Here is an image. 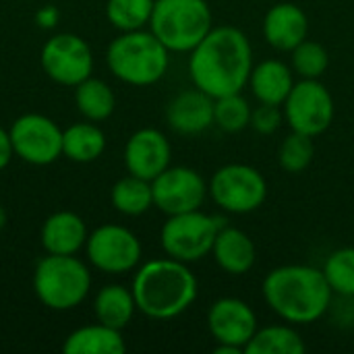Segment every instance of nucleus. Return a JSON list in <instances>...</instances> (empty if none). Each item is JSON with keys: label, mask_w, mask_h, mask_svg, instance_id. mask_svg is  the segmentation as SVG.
I'll return each mask as SVG.
<instances>
[{"label": "nucleus", "mask_w": 354, "mask_h": 354, "mask_svg": "<svg viewBox=\"0 0 354 354\" xmlns=\"http://www.w3.org/2000/svg\"><path fill=\"white\" fill-rule=\"evenodd\" d=\"M110 201L114 209L122 216H143L153 207V191H151V180L139 178L135 174L122 176L110 193Z\"/></svg>", "instance_id": "nucleus-26"}, {"label": "nucleus", "mask_w": 354, "mask_h": 354, "mask_svg": "<svg viewBox=\"0 0 354 354\" xmlns=\"http://www.w3.org/2000/svg\"><path fill=\"white\" fill-rule=\"evenodd\" d=\"M156 0H108L106 19L108 23L122 31H137L149 27Z\"/></svg>", "instance_id": "nucleus-27"}, {"label": "nucleus", "mask_w": 354, "mask_h": 354, "mask_svg": "<svg viewBox=\"0 0 354 354\" xmlns=\"http://www.w3.org/2000/svg\"><path fill=\"white\" fill-rule=\"evenodd\" d=\"M58 19H60V12H58L56 6H44L35 15V21H37V25L41 29H52L58 23Z\"/></svg>", "instance_id": "nucleus-34"}, {"label": "nucleus", "mask_w": 354, "mask_h": 354, "mask_svg": "<svg viewBox=\"0 0 354 354\" xmlns=\"http://www.w3.org/2000/svg\"><path fill=\"white\" fill-rule=\"evenodd\" d=\"M62 351L66 354H122L127 351V344L122 330L97 322L71 332L62 344Z\"/></svg>", "instance_id": "nucleus-21"}, {"label": "nucleus", "mask_w": 354, "mask_h": 354, "mask_svg": "<svg viewBox=\"0 0 354 354\" xmlns=\"http://www.w3.org/2000/svg\"><path fill=\"white\" fill-rule=\"evenodd\" d=\"M305 351L307 344L292 324H274L257 328L245 354H303Z\"/></svg>", "instance_id": "nucleus-24"}, {"label": "nucleus", "mask_w": 354, "mask_h": 354, "mask_svg": "<svg viewBox=\"0 0 354 354\" xmlns=\"http://www.w3.org/2000/svg\"><path fill=\"white\" fill-rule=\"evenodd\" d=\"M122 158L129 174L153 180L170 166L172 145L162 131L145 127L129 137Z\"/></svg>", "instance_id": "nucleus-15"}, {"label": "nucleus", "mask_w": 354, "mask_h": 354, "mask_svg": "<svg viewBox=\"0 0 354 354\" xmlns=\"http://www.w3.org/2000/svg\"><path fill=\"white\" fill-rule=\"evenodd\" d=\"M110 73L133 87H149L164 79L170 66V50L149 31H122L106 50Z\"/></svg>", "instance_id": "nucleus-4"}, {"label": "nucleus", "mask_w": 354, "mask_h": 354, "mask_svg": "<svg viewBox=\"0 0 354 354\" xmlns=\"http://www.w3.org/2000/svg\"><path fill=\"white\" fill-rule=\"evenodd\" d=\"M137 311L151 319H174L183 315L197 299L199 284L189 263L172 257L143 263L131 284Z\"/></svg>", "instance_id": "nucleus-3"}, {"label": "nucleus", "mask_w": 354, "mask_h": 354, "mask_svg": "<svg viewBox=\"0 0 354 354\" xmlns=\"http://www.w3.org/2000/svg\"><path fill=\"white\" fill-rule=\"evenodd\" d=\"M257 328V315L243 299L222 297L207 311V330L216 340V354L245 353Z\"/></svg>", "instance_id": "nucleus-11"}, {"label": "nucleus", "mask_w": 354, "mask_h": 354, "mask_svg": "<svg viewBox=\"0 0 354 354\" xmlns=\"http://www.w3.org/2000/svg\"><path fill=\"white\" fill-rule=\"evenodd\" d=\"M91 288L87 266L75 255L41 257L33 270V290L41 305L52 311H71L79 307Z\"/></svg>", "instance_id": "nucleus-5"}, {"label": "nucleus", "mask_w": 354, "mask_h": 354, "mask_svg": "<svg viewBox=\"0 0 354 354\" xmlns=\"http://www.w3.org/2000/svg\"><path fill=\"white\" fill-rule=\"evenodd\" d=\"M261 33L268 46L278 52L295 50L309 33V19L305 10L295 2H278L274 4L261 25Z\"/></svg>", "instance_id": "nucleus-17"}, {"label": "nucleus", "mask_w": 354, "mask_h": 354, "mask_svg": "<svg viewBox=\"0 0 354 354\" xmlns=\"http://www.w3.org/2000/svg\"><path fill=\"white\" fill-rule=\"evenodd\" d=\"M313 158H315V145H313V137L309 135L292 131L280 143L278 162H280V168L288 174L305 172L311 166Z\"/></svg>", "instance_id": "nucleus-29"}, {"label": "nucleus", "mask_w": 354, "mask_h": 354, "mask_svg": "<svg viewBox=\"0 0 354 354\" xmlns=\"http://www.w3.org/2000/svg\"><path fill=\"white\" fill-rule=\"evenodd\" d=\"M137 311L133 290L122 284H106L100 288L93 301V313L100 324L116 330H124Z\"/></svg>", "instance_id": "nucleus-22"}, {"label": "nucleus", "mask_w": 354, "mask_h": 354, "mask_svg": "<svg viewBox=\"0 0 354 354\" xmlns=\"http://www.w3.org/2000/svg\"><path fill=\"white\" fill-rule=\"evenodd\" d=\"M89 263L110 276H122L137 270L143 247L133 230L120 224H104L89 232L85 243Z\"/></svg>", "instance_id": "nucleus-10"}, {"label": "nucleus", "mask_w": 354, "mask_h": 354, "mask_svg": "<svg viewBox=\"0 0 354 354\" xmlns=\"http://www.w3.org/2000/svg\"><path fill=\"white\" fill-rule=\"evenodd\" d=\"M324 274L334 295L354 297V247H342L330 253L324 263Z\"/></svg>", "instance_id": "nucleus-30"}, {"label": "nucleus", "mask_w": 354, "mask_h": 354, "mask_svg": "<svg viewBox=\"0 0 354 354\" xmlns=\"http://www.w3.org/2000/svg\"><path fill=\"white\" fill-rule=\"evenodd\" d=\"M214 27L207 0H156L149 31L170 50L189 54Z\"/></svg>", "instance_id": "nucleus-6"}, {"label": "nucleus", "mask_w": 354, "mask_h": 354, "mask_svg": "<svg viewBox=\"0 0 354 354\" xmlns=\"http://www.w3.org/2000/svg\"><path fill=\"white\" fill-rule=\"evenodd\" d=\"M75 106L85 120L102 122L112 116L116 108V97L106 81L87 77L75 87Z\"/></svg>", "instance_id": "nucleus-25"}, {"label": "nucleus", "mask_w": 354, "mask_h": 354, "mask_svg": "<svg viewBox=\"0 0 354 354\" xmlns=\"http://www.w3.org/2000/svg\"><path fill=\"white\" fill-rule=\"evenodd\" d=\"M290 66L301 79H322L330 66V54L319 41L303 39L290 50Z\"/></svg>", "instance_id": "nucleus-31"}, {"label": "nucleus", "mask_w": 354, "mask_h": 354, "mask_svg": "<svg viewBox=\"0 0 354 354\" xmlns=\"http://www.w3.org/2000/svg\"><path fill=\"white\" fill-rule=\"evenodd\" d=\"M222 226V218L201 209L168 216L160 230V245L168 257L183 263H195L205 255H212L214 241Z\"/></svg>", "instance_id": "nucleus-7"}, {"label": "nucleus", "mask_w": 354, "mask_h": 354, "mask_svg": "<svg viewBox=\"0 0 354 354\" xmlns=\"http://www.w3.org/2000/svg\"><path fill=\"white\" fill-rule=\"evenodd\" d=\"M15 156V149H12V141H10V135L6 129L0 127V170H4L10 160Z\"/></svg>", "instance_id": "nucleus-33"}, {"label": "nucleus", "mask_w": 354, "mask_h": 354, "mask_svg": "<svg viewBox=\"0 0 354 354\" xmlns=\"http://www.w3.org/2000/svg\"><path fill=\"white\" fill-rule=\"evenodd\" d=\"M39 62L54 83L66 87H77L93 73L91 48L77 33L52 35L39 52Z\"/></svg>", "instance_id": "nucleus-12"}, {"label": "nucleus", "mask_w": 354, "mask_h": 354, "mask_svg": "<svg viewBox=\"0 0 354 354\" xmlns=\"http://www.w3.org/2000/svg\"><path fill=\"white\" fill-rule=\"evenodd\" d=\"M87 226L75 212H56L41 224L39 241L46 253L77 255L87 243Z\"/></svg>", "instance_id": "nucleus-19"}, {"label": "nucleus", "mask_w": 354, "mask_h": 354, "mask_svg": "<svg viewBox=\"0 0 354 354\" xmlns=\"http://www.w3.org/2000/svg\"><path fill=\"white\" fill-rule=\"evenodd\" d=\"M284 122V110L282 106L274 104H259L251 112V129H255L259 135H274Z\"/></svg>", "instance_id": "nucleus-32"}, {"label": "nucleus", "mask_w": 354, "mask_h": 354, "mask_svg": "<svg viewBox=\"0 0 354 354\" xmlns=\"http://www.w3.org/2000/svg\"><path fill=\"white\" fill-rule=\"evenodd\" d=\"M266 305L286 324L311 326L332 307L334 292L324 270L303 263L272 270L261 284Z\"/></svg>", "instance_id": "nucleus-2"}, {"label": "nucleus", "mask_w": 354, "mask_h": 354, "mask_svg": "<svg viewBox=\"0 0 354 354\" xmlns=\"http://www.w3.org/2000/svg\"><path fill=\"white\" fill-rule=\"evenodd\" d=\"M212 201L226 214L245 216L259 209L268 199L266 176L249 164H226L207 183Z\"/></svg>", "instance_id": "nucleus-8"}, {"label": "nucleus", "mask_w": 354, "mask_h": 354, "mask_svg": "<svg viewBox=\"0 0 354 354\" xmlns=\"http://www.w3.org/2000/svg\"><path fill=\"white\" fill-rule=\"evenodd\" d=\"M153 207L166 216L201 209L209 197V189L201 172L189 166H168L151 180Z\"/></svg>", "instance_id": "nucleus-14"}, {"label": "nucleus", "mask_w": 354, "mask_h": 354, "mask_svg": "<svg viewBox=\"0 0 354 354\" xmlns=\"http://www.w3.org/2000/svg\"><path fill=\"white\" fill-rule=\"evenodd\" d=\"M253 66L251 39L232 25L212 27V31L189 52V77L193 87L205 91L214 100L241 93L249 83Z\"/></svg>", "instance_id": "nucleus-1"}, {"label": "nucleus", "mask_w": 354, "mask_h": 354, "mask_svg": "<svg viewBox=\"0 0 354 354\" xmlns=\"http://www.w3.org/2000/svg\"><path fill=\"white\" fill-rule=\"evenodd\" d=\"M104 149H106V135L91 120L75 122L62 131V156L71 162L77 164L95 162L104 153Z\"/></svg>", "instance_id": "nucleus-23"}, {"label": "nucleus", "mask_w": 354, "mask_h": 354, "mask_svg": "<svg viewBox=\"0 0 354 354\" xmlns=\"http://www.w3.org/2000/svg\"><path fill=\"white\" fill-rule=\"evenodd\" d=\"M15 156L33 166L54 164L62 156V129L44 114H23L8 129Z\"/></svg>", "instance_id": "nucleus-13"}, {"label": "nucleus", "mask_w": 354, "mask_h": 354, "mask_svg": "<svg viewBox=\"0 0 354 354\" xmlns=\"http://www.w3.org/2000/svg\"><path fill=\"white\" fill-rule=\"evenodd\" d=\"M214 97L191 87L176 93L166 106V122L178 135H199L214 127Z\"/></svg>", "instance_id": "nucleus-16"}, {"label": "nucleus", "mask_w": 354, "mask_h": 354, "mask_svg": "<svg viewBox=\"0 0 354 354\" xmlns=\"http://www.w3.org/2000/svg\"><path fill=\"white\" fill-rule=\"evenodd\" d=\"M253 106L243 93H230L216 97L214 102V124L224 133H241L251 124Z\"/></svg>", "instance_id": "nucleus-28"}, {"label": "nucleus", "mask_w": 354, "mask_h": 354, "mask_svg": "<svg viewBox=\"0 0 354 354\" xmlns=\"http://www.w3.org/2000/svg\"><path fill=\"white\" fill-rule=\"evenodd\" d=\"M6 222H8V216H6V209H4V207L0 205V230H2L4 226H6Z\"/></svg>", "instance_id": "nucleus-35"}, {"label": "nucleus", "mask_w": 354, "mask_h": 354, "mask_svg": "<svg viewBox=\"0 0 354 354\" xmlns=\"http://www.w3.org/2000/svg\"><path fill=\"white\" fill-rule=\"evenodd\" d=\"M212 257L222 272L230 276H245L257 261V247L245 230L224 224L214 241Z\"/></svg>", "instance_id": "nucleus-18"}, {"label": "nucleus", "mask_w": 354, "mask_h": 354, "mask_svg": "<svg viewBox=\"0 0 354 354\" xmlns=\"http://www.w3.org/2000/svg\"><path fill=\"white\" fill-rule=\"evenodd\" d=\"M284 120L290 131L317 137L334 122L336 106L330 89L319 79H301L295 83L286 102L282 104Z\"/></svg>", "instance_id": "nucleus-9"}, {"label": "nucleus", "mask_w": 354, "mask_h": 354, "mask_svg": "<svg viewBox=\"0 0 354 354\" xmlns=\"http://www.w3.org/2000/svg\"><path fill=\"white\" fill-rule=\"evenodd\" d=\"M295 71L286 62L278 58L261 60L253 66L249 77L251 93L259 104H274L282 106L288 97V93L295 87Z\"/></svg>", "instance_id": "nucleus-20"}]
</instances>
